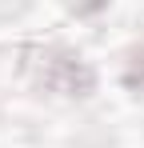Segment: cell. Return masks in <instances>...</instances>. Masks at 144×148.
I'll use <instances>...</instances> for the list:
<instances>
[{
	"instance_id": "7a4b0ae2",
	"label": "cell",
	"mask_w": 144,
	"mask_h": 148,
	"mask_svg": "<svg viewBox=\"0 0 144 148\" xmlns=\"http://www.w3.org/2000/svg\"><path fill=\"white\" fill-rule=\"evenodd\" d=\"M120 84L128 92H144V40L132 44L124 52V64H120Z\"/></svg>"
},
{
	"instance_id": "6da1fadb",
	"label": "cell",
	"mask_w": 144,
	"mask_h": 148,
	"mask_svg": "<svg viewBox=\"0 0 144 148\" xmlns=\"http://www.w3.org/2000/svg\"><path fill=\"white\" fill-rule=\"evenodd\" d=\"M20 72L40 92H52V96H64V100H88L96 92L92 64L64 44H24Z\"/></svg>"
},
{
	"instance_id": "3957f363",
	"label": "cell",
	"mask_w": 144,
	"mask_h": 148,
	"mask_svg": "<svg viewBox=\"0 0 144 148\" xmlns=\"http://www.w3.org/2000/svg\"><path fill=\"white\" fill-rule=\"evenodd\" d=\"M68 8L76 12V16H96V12L108 8V0H68Z\"/></svg>"
}]
</instances>
